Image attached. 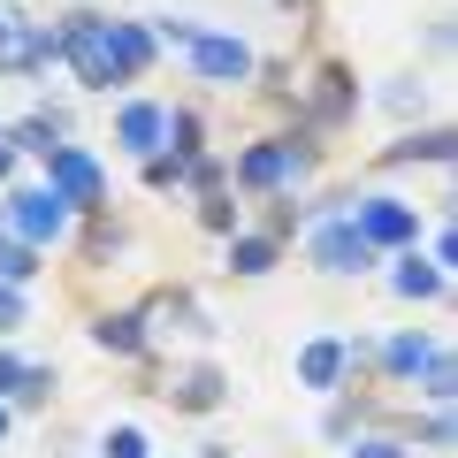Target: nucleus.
I'll list each match as a JSON object with an SVG mask.
<instances>
[{
  "label": "nucleus",
  "mask_w": 458,
  "mask_h": 458,
  "mask_svg": "<svg viewBox=\"0 0 458 458\" xmlns=\"http://www.w3.org/2000/svg\"><path fill=\"white\" fill-rule=\"evenodd\" d=\"M62 47L77 54L84 84H123V77H138V69H146V38H138L131 23H99V16H77V23L62 31Z\"/></svg>",
  "instance_id": "1"
},
{
  "label": "nucleus",
  "mask_w": 458,
  "mask_h": 458,
  "mask_svg": "<svg viewBox=\"0 0 458 458\" xmlns=\"http://www.w3.org/2000/svg\"><path fill=\"white\" fill-rule=\"evenodd\" d=\"M191 62L207 84H229V77H245V47L237 38H191Z\"/></svg>",
  "instance_id": "2"
},
{
  "label": "nucleus",
  "mask_w": 458,
  "mask_h": 458,
  "mask_svg": "<svg viewBox=\"0 0 458 458\" xmlns=\"http://www.w3.org/2000/svg\"><path fill=\"white\" fill-rule=\"evenodd\" d=\"M54 176H62L69 199H92V191H99V168L84 161V153H54Z\"/></svg>",
  "instance_id": "3"
},
{
  "label": "nucleus",
  "mask_w": 458,
  "mask_h": 458,
  "mask_svg": "<svg viewBox=\"0 0 458 458\" xmlns=\"http://www.w3.org/2000/svg\"><path fill=\"white\" fill-rule=\"evenodd\" d=\"M23 229H31V237H38V229H47V237L62 229V207H54V191H31V199H23Z\"/></svg>",
  "instance_id": "4"
},
{
  "label": "nucleus",
  "mask_w": 458,
  "mask_h": 458,
  "mask_svg": "<svg viewBox=\"0 0 458 458\" xmlns=\"http://www.w3.org/2000/svg\"><path fill=\"white\" fill-rule=\"evenodd\" d=\"M360 252L367 245H360V237H344V229H328V237H321V260L328 267H360Z\"/></svg>",
  "instance_id": "5"
},
{
  "label": "nucleus",
  "mask_w": 458,
  "mask_h": 458,
  "mask_svg": "<svg viewBox=\"0 0 458 458\" xmlns=\"http://www.w3.org/2000/svg\"><path fill=\"white\" fill-rule=\"evenodd\" d=\"M352 107V84H344V69H321V114H344Z\"/></svg>",
  "instance_id": "6"
},
{
  "label": "nucleus",
  "mask_w": 458,
  "mask_h": 458,
  "mask_svg": "<svg viewBox=\"0 0 458 458\" xmlns=\"http://www.w3.org/2000/svg\"><path fill=\"white\" fill-rule=\"evenodd\" d=\"M153 131H161V114H153V107H131V114H123V138H131V146H153Z\"/></svg>",
  "instance_id": "7"
},
{
  "label": "nucleus",
  "mask_w": 458,
  "mask_h": 458,
  "mask_svg": "<svg viewBox=\"0 0 458 458\" xmlns=\"http://www.w3.org/2000/svg\"><path fill=\"white\" fill-rule=\"evenodd\" d=\"M367 229H375V237H405L412 214H397V207H367Z\"/></svg>",
  "instance_id": "8"
}]
</instances>
